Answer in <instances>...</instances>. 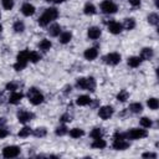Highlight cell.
<instances>
[{
	"label": "cell",
	"mask_w": 159,
	"mask_h": 159,
	"mask_svg": "<svg viewBox=\"0 0 159 159\" xmlns=\"http://www.w3.org/2000/svg\"><path fill=\"white\" fill-rule=\"evenodd\" d=\"M20 154V148L17 145H9L2 149L4 158H15Z\"/></svg>",
	"instance_id": "52a82bcc"
},
{
	"label": "cell",
	"mask_w": 159,
	"mask_h": 159,
	"mask_svg": "<svg viewBox=\"0 0 159 159\" xmlns=\"http://www.w3.org/2000/svg\"><path fill=\"white\" fill-rule=\"evenodd\" d=\"M122 30H123L122 24H119V22H117V21H111V22L108 24V31H109L111 34H113V35L120 34Z\"/></svg>",
	"instance_id": "8fae6325"
},
{
	"label": "cell",
	"mask_w": 159,
	"mask_h": 159,
	"mask_svg": "<svg viewBox=\"0 0 159 159\" xmlns=\"http://www.w3.org/2000/svg\"><path fill=\"white\" fill-rule=\"evenodd\" d=\"M25 67H26V65H22V63H19V62H16V63L14 65V68H15L16 71H22Z\"/></svg>",
	"instance_id": "60d3db41"
},
{
	"label": "cell",
	"mask_w": 159,
	"mask_h": 159,
	"mask_svg": "<svg viewBox=\"0 0 159 159\" xmlns=\"http://www.w3.org/2000/svg\"><path fill=\"white\" fill-rule=\"evenodd\" d=\"M147 135H148L147 130H145V129H139V128H132V129H129V130L125 133V137H127L128 139H133V140L145 138Z\"/></svg>",
	"instance_id": "277c9868"
},
{
	"label": "cell",
	"mask_w": 159,
	"mask_h": 159,
	"mask_svg": "<svg viewBox=\"0 0 159 159\" xmlns=\"http://www.w3.org/2000/svg\"><path fill=\"white\" fill-rule=\"evenodd\" d=\"M55 133H56V135H65V134L67 133V127H66L65 124H62V125H58V127L56 128Z\"/></svg>",
	"instance_id": "d590c367"
},
{
	"label": "cell",
	"mask_w": 159,
	"mask_h": 159,
	"mask_svg": "<svg viewBox=\"0 0 159 159\" xmlns=\"http://www.w3.org/2000/svg\"><path fill=\"white\" fill-rule=\"evenodd\" d=\"M7 134H9V132H7L6 129H4V128H0V139L5 138Z\"/></svg>",
	"instance_id": "7bdbcfd3"
},
{
	"label": "cell",
	"mask_w": 159,
	"mask_h": 159,
	"mask_svg": "<svg viewBox=\"0 0 159 159\" xmlns=\"http://www.w3.org/2000/svg\"><path fill=\"white\" fill-rule=\"evenodd\" d=\"M91 102H92V99L89 98V96H86V94H82L76 99V103L78 106H88V104H91Z\"/></svg>",
	"instance_id": "ffe728a7"
},
{
	"label": "cell",
	"mask_w": 159,
	"mask_h": 159,
	"mask_svg": "<svg viewBox=\"0 0 159 159\" xmlns=\"http://www.w3.org/2000/svg\"><path fill=\"white\" fill-rule=\"evenodd\" d=\"M128 1H129V4H130L132 6H134V7H137V6L140 5V0H128Z\"/></svg>",
	"instance_id": "ee69618b"
},
{
	"label": "cell",
	"mask_w": 159,
	"mask_h": 159,
	"mask_svg": "<svg viewBox=\"0 0 159 159\" xmlns=\"http://www.w3.org/2000/svg\"><path fill=\"white\" fill-rule=\"evenodd\" d=\"M71 91H72V87H71V86H65V88H63V93H65V94L70 93Z\"/></svg>",
	"instance_id": "f6af8a7d"
},
{
	"label": "cell",
	"mask_w": 159,
	"mask_h": 159,
	"mask_svg": "<svg viewBox=\"0 0 159 159\" xmlns=\"http://www.w3.org/2000/svg\"><path fill=\"white\" fill-rule=\"evenodd\" d=\"M129 111H130L132 113H140V112L143 111V106H142L139 102H134V103H132V104L129 106Z\"/></svg>",
	"instance_id": "484cf974"
},
{
	"label": "cell",
	"mask_w": 159,
	"mask_h": 159,
	"mask_svg": "<svg viewBox=\"0 0 159 159\" xmlns=\"http://www.w3.org/2000/svg\"><path fill=\"white\" fill-rule=\"evenodd\" d=\"M60 120L63 122V123H68V122L72 120V116H70L68 113H65V114H62V116L60 117Z\"/></svg>",
	"instance_id": "f35d334b"
},
{
	"label": "cell",
	"mask_w": 159,
	"mask_h": 159,
	"mask_svg": "<svg viewBox=\"0 0 159 159\" xmlns=\"http://www.w3.org/2000/svg\"><path fill=\"white\" fill-rule=\"evenodd\" d=\"M89 135H91L93 139H96V138H102V129H101V128H93Z\"/></svg>",
	"instance_id": "8d00e7d4"
},
{
	"label": "cell",
	"mask_w": 159,
	"mask_h": 159,
	"mask_svg": "<svg viewBox=\"0 0 159 159\" xmlns=\"http://www.w3.org/2000/svg\"><path fill=\"white\" fill-rule=\"evenodd\" d=\"M83 134H84V132H83L82 129H80V128H73V129L70 130V135H71L72 138H80V137H82Z\"/></svg>",
	"instance_id": "e575fe53"
},
{
	"label": "cell",
	"mask_w": 159,
	"mask_h": 159,
	"mask_svg": "<svg viewBox=\"0 0 159 159\" xmlns=\"http://www.w3.org/2000/svg\"><path fill=\"white\" fill-rule=\"evenodd\" d=\"M83 12H84L86 15H94V14H96V7H94V5L91 4V2H87V4L84 5V7H83Z\"/></svg>",
	"instance_id": "d4e9b609"
},
{
	"label": "cell",
	"mask_w": 159,
	"mask_h": 159,
	"mask_svg": "<svg viewBox=\"0 0 159 159\" xmlns=\"http://www.w3.org/2000/svg\"><path fill=\"white\" fill-rule=\"evenodd\" d=\"M127 138H114L113 140V148L116 150H125L129 148V142L125 140Z\"/></svg>",
	"instance_id": "ba28073f"
},
{
	"label": "cell",
	"mask_w": 159,
	"mask_h": 159,
	"mask_svg": "<svg viewBox=\"0 0 159 159\" xmlns=\"http://www.w3.org/2000/svg\"><path fill=\"white\" fill-rule=\"evenodd\" d=\"M21 12H22L25 16H32V15L35 14V6L31 5L30 2H26V4L22 5V7H21Z\"/></svg>",
	"instance_id": "9a60e30c"
},
{
	"label": "cell",
	"mask_w": 159,
	"mask_h": 159,
	"mask_svg": "<svg viewBox=\"0 0 159 159\" xmlns=\"http://www.w3.org/2000/svg\"><path fill=\"white\" fill-rule=\"evenodd\" d=\"M98 116H99L102 119H109V118L113 116V108H112L111 106H103V107L99 108Z\"/></svg>",
	"instance_id": "30bf717a"
},
{
	"label": "cell",
	"mask_w": 159,
	"mask_h": 159,
	"mask_svg": "<svg viewBox=\"0 0 159 159\" xmlns=\"http://www.w3.org/2000/svg\"><path fill=\"white\" fill-rule=\"evenodd\" d=\"M51 46H52V43H51V41L50 40H47V39H43V40H41V42L39 43V47H40V50H42V51H48L50 48H51Z\"/></svg>",
	"instance_id": "cb8c5ba5"
},
{
	"label": "cell",
	"mask_w": 159,
	"mask_h": 159,
	"mask_svg": "<svg viewBox=\"0 0 159 159\" xmlns=\"http://www.w3.org/2000/svg\"><path fill=\"white\" fill-rule=\"evenodd\" d=\"M1 4L5 10H11L14 7V0H1Z\"/></svg>",
	"instance_id": "74e56055"
},
{
	"label": "cell",
	"mask_w": 159,
	"mask_h": 159,
	"mask_svg": "<svg viewBox=\"0 0 159 159\" xmlns=\"http://www.w3.org/2000/svg\"><path fill=\"white\" fill-rule=\"evenodd\" d=\"M60 42L61 43H68L70 41H71V39H72V34L70 32V31H65V32H61L60 35Z\"/></svg>",
	"instance_id": "603a6c76"
},
{
	"label": "cell",
	"mask_w": 159,
	"mask_h": 159,
	"mask_svg": "<svg viewBox=\"0 0 159 159\" xmlns=\"http://www.w3.org/2000/svg\"><path fill=\"white\" fill-rule=\"evenodd\" d=\"M148 22L150 24V25H158V22H159V16H158V14H155V12H152V14H149L148 15Z\"/></svg>",
	"instance_id": "83f0119b"
},
{
	"label": "cell",
	"mask_w": 159,
	"mask_h": 159,
	"mask_svg": "<svg viewBox=\"0 0 159 159\" xmlns=\"http://www.w3.org/2000/svg\"><path fill=\"white\" fill-rule=\"evenodd\" d=\"M143 158H157V154L155 153H150V152H147V153H143L142 154Z\"/></svg>",
	"instance_id": "b9f144b4"
},
{
	"label": "cell",
	"mask_w": 159,
	"mask_h": 159,
	"mask_svg": "<svg viewBox=\"0 0 159 159\" xmlns=\"http://www.w3.org/2000/svg\"><path fill=\"white\" fill-rule=\"evenodd\" d=\"M128 97H129V93H128L125 89H120L119 93L117 94V99H118L119 102H125V101L128 99Z\"/></svg>",
	"instance_id": "4dcf8cb0"
},
{
	"label": "cell",
	"mask_w": 159,
	"mask_h": 159,
	"mask_svg": "<svg viewBox=\"0 0 159 159\" xmlns=\"http://www.w3.org/2000/svg\"><path fill=\"white\" fill-rule=\"evenodd\" d=\"M6 89H7V91H11V92L16 91V89H17V83H16V82H9V83L6 84Z\"/></svg>",
	"instance_id": "ab89813d"
},
{
	"label": "cell",
	"mask_w": 159,
	"mask_h": 159,
	"mask_svg": "<svg viewBox=\"0 0 159 159\" xmlns=\"http://www.w3.org/2000/svg\"><path fill=\"white\" fill-rule=\"evenodd\" d=\"M52 1H53L55 4H62V2L65 1V0H52Z\"/></svg>",
	"instance_id": "7dc6e473"
},
{
	"label": "cell",
	"mask_w": 159,
	"mask_h": 159,
	"mask_svg": "<svg viewBox=\"0 0 159 159\" xmlns=\"http://www.w3.org/2000/svg\"><path fill=\"white\" fill-rule=\"evenodd\" d=\"M45 1H51V0H45Z\"/></svg>",
	"instance_id": "681fc988"
},
{
	"label": "cell",
	"mask_w": 159,
	"mask_h": 159,
	"mask_svg": "<svg viewBox=\"0 0 159 159\" xmlns=\"http://www.w3.org/2000/svg\"><path fill=\"white\" fill-rule=\"evenodd\" d=\"M154 56V51H153V48H150V47H144L142 51H140V58L142 60H152V57Z\"/></svg>",
	"instance_id": "2e32d148"
},
{
	"label": "cell",
	"mask_w": 159,
	"mask_h": 159,
	"mask_svg": "<svg viewBox=\"0 0 159 159\" xmlns=\"http://www.w3.org/2000/svg\"><path fill=\"white\" fill-rule=\"evenodd\" d=\"M22 97H24L22 93L14 91V92L10 94V97H9V102H10L11 104H17V103H20V101L22 99Z\"/></svg>",
	"instance_id": "e0dca14e"
},
{
	"label": "cell",
	"mask_w": 159,
	"mask_h": 159,
	"mask_svg": "<svg viewBox=\"0 0 159 159\" xmlns=\"http://www.w3.org/2000/svg\"><path fill=\"white\" fill-rule=\"evenodd\" d=\"M1 29H2V27H1V25H0V32H1Z\"/></svg>",
	"instance_id": "c3c4849f"
},
{
	"label": "cell",
	"mask_w": 159,
	"mask_h": 159,
	"mask_svg": "<svg viewBox=\"0 0 159 159\" xmlns=\"http://www.w3.org/2000/svg\"><path fill=\"white\" fill-rule=\"evenodd\" d=\"M106 145H107V143L102 138H96L92 142V148H94V149H103V148H106Z\"/></svg>",
	"instance_id": "7402d4cb"
},
{
	"label": "cell",
	"mask_w": 159,
	"mask_h": 159,
	"mask_svg": "<svg viewBox=\"0 0 159 159\" xmlns=\"http://www.w3.org/2000/svg\"><path fill=\"white\" fill-rule=\"evenodd\" d=\"M101 34H102V31H101V29L97 27V26H91V27L87 30V35H88V37H89L91 40H97V39H99Z\"/></svg>",
	"instance_id": "7c38bea8"
},
{
	"label": "cell",
	"mask_w": 159,
	"mask_h": 159,
	"mask_svg": "<svg viewBox=\"0 0 159 159\" xmlns=\"http://www.w3.org/2000/svg\"><path fill=\"white\" fill-rule=\"evenodd\" d=\"M76 86L80 89H86V91L93 92L96 88V81L93 77H81V78H77Z\"/></svg>",
	"instance_id": "7a4b0ae2"
},
{
	"label": "cell",
	"mask_w": 159,
	"mask_h": 159,
	"mask_svg": "<svg viewBox=\"0 0 159 159\" xmlns=\"http://www.w3.org/2000/svg\"><path fill=\"white\" fill-rule=\"evenodd\" d=\"M120 55L118 52H111V53H107L104 57H103V61L107 63V65H111V66H116L120 62Z\"/></svg>",
	"instance_id": "8992f818"
},
{
	"label": "cell",
	"mask_w": 159,
	"mask_h": 159,
	"mask_svg": "<svg viewBox=\"0 0 159 159\" xmlns=\"http://www.w3.org/2000/svg\"><path fill=\"white\" fill-rule=\"evenodd\" d=\"M29 55H30V51L29 50H22L17 53V57H16V62L19 63H22V65H27L29 62Z\"/></svg>",
	"instance_id": "4fadbf2b"
},
{
	"label": "cell",
	"mask_w": 159,
	"mask_h": 159,
	"mask_svg": "<svg viewBox=\"0 0 159 159\" xmlns=\"http://www.w3.org/2000/svg\"><path fill=\"white\" fill-rule=\"evenodd\" d=\"M40 60H41V55H40L39 52H36V51H31V52H30V55H29V61L36 63V62H39Z\"/></svg>",
	"instance_id": "f546056e"
},
{
	"label": "cell",
	"mask_w": 159,
	"mask_h": 159,
	"mask_svg": "<svg viewBox=\"0 0 159 159\" xmlns=\"http://www.w3.org/2000/svg\"><path fill=\"white\" fill-rule=\"evenodd\" d=\"M27 98H29V101H30L32 104H35V106L41 104V103L43 102V94H42L37 88H35V87H32V88L29 89V92H27Z\"/></svg>",
	"instance_id": "3957f363"
},
{
	"label": "cell",
	"mask_w": 159,
	"mask_h": 159,
	"mask_svg": "<svg viewBox=\"0 0 159 159\" xmlns=\"http://www.w3.org/2000/svg\"><path fill=\"white\" fill-rule=\"evenodd\" d=\"M101 10L104 14H114V12H117L118 7L112 0H104L101 4Z\"/></svg>",
	"instance_id": "5b68a950"
},
{
	"label": "cell",
	"mask_w": 159,
	"mask_h": 159,
	"mask_svg": "<svg viewBox=\"0 0 159 159\" xmlns=\"http://www.w3.org/2000/svg\"><path fill=\"white\" fill-rule=\"evenodd\" d=\"M34 118V113H31V112H29V111H19L17 112V119H19V122L20 123H27V122H30L31 119Z\"/></svg>",
	"instance_id": "9c48e42d"
},
{
	"label": "cell",
	"mask_w": 159,
	"mask_h": 159,
	"mask_svg": "<svg viewBox=\"0 0 159 159\" xmlns=\"http://www.w3.org/2000/svg\"><path fill=\"white\" fill-rule=\"evenodd\" d=\"M139 123H140V125H142L143 128H150L152 124H153L152 119H149L148 117H142L140 120H139Z\"/></svg>",
	"instance_id": "836d02e7"
},
{
	"label": "cell",
	"mask_w": 159,
	"mask_h": 159,
	"mask_svg": "<svg viewBox=\"0 0 159 159\" xmlns=\"http://www.w3.org/2000/svg\"><path fill=\"white\" fill-rule=\"evenodd\" d=\"M0 15H1V14H0Z\"/></svg>",
	"instance_id": "f907efd6"
},
{
	"label": "cell",
	"mask_w": 159,
	"mask_h": 159,
	"mask_svg": "<svg viewBox=\"0 0 159 159\" xmlns=\"http://www.w3.org/2000/svg\"><path fill=\"white\" fill-rule=\"evenodd\" d=\"M147 104H148V107H149L150 109L155 111V109H158V107H159V101H158L157 98L152 97V98H149V99L147 101Z\"/></svg>",
	"instance_id": "4316f807"
},
{
	"label": "cell",
	"mask_w": 159,
	"mask_h": 159,
	"mask_svg": "<svg viewBox=\"0 0 159 159\" xmlns=\"http://www.w3.org/2000/svg\"><path fill=\"white\" fill-rule=\"evenodd\" d=\"M34 135L35 137H40V138H42V137H45L46 135V133H47V130H46V128H43V127H39V128H36V129H34Z\"/></svg>",
	"instance_id": "d6a6232c"
},
{
	"label": "cell",
	"mask_w": 159,
	"mask_h": 159,
	"mask_svg": "<svg viewBox=\"0 0 159 159\" xmlns=\"http://www.w3.org/2000/svg\"><path fill=\"white\" fill-rule=\"evenodd\" d=\"M125 30H133L134 27H135V20L133 19V17H127V19H124V22H123V25H122Z\"/></svg>",
	"instance_id": "44dd1931"
},
{
	"label": "cell",
	"mask_w": 159,
	"mask_h": 159,
	"mask_svg": "<svg viewBox=\"0 0 159 159\" xmlns=\"http://www.w3.org/2000/svg\"><path fill=\"white\" fill-rule=\"evenodd\" d=\"M57 16H58V10H57L56 7H48V9H46L45 12L39 17L37 22H39L40 26H47L51 21L56 20Z\"/></svg>",
	"instance_id": "6da1fadb"
},
{
	"label": "cell",
	"mask_w": 159,
	"mask_h": 159,
	"mask_svg": "<svg viewBox=\"0 0 159 159\" xmlns=\"http://www.w3.org/2000/svg\"><path fill=\"white\" fill-rule=\"evenodd\" d=\"M83 56H84L86 60H88V61H93V60L97 58V56H98V50H97L96 47H89V48H87V50L84 51Z\"/></svg>",
	"instance_id": "5bb4252c"
},
{
	"label": "cell",
	"mask_w": 159,
	"mask_h": 159,
	"mask_svg": "<svg viewBox=\"0 0 159 159\" xmlns=\"http://www.w3.org/2000/svg\"><path fill=\"white\" fill-rule=\"evenodd\" d=\"M31 133H32V129L30 127H24V128L20 129V132L17 133V135L21 137V138H25V137H29Z\"/></svg>",
	"instance_id": "1f68e13d"
},
{
	"label": "cell",
	"mask_w": 159,
	"mask_h": 159,
	"mask_svg": "<svg viewBox=\"0 0 159 159\" xmlns=\"http://www.w3.org/2000/svg\"><path fill=\"white\" fill-rule=\"evenodd\" d=\"M142 58L139 57V56H132V57H129L128 58V66H130V67H133V68H135V67H139L140 66V63H142Z\"/></svg>",
	"instance_id": "d6986e66"
},
{
	"label": "cell",
	"mask_w": 159,
	"mask_h": 159,
	"mask_svg": "<svg viewBox=\"0 0 159 159\" xmlns=\"http://www.w3.org/2000/svg\"><path fill=\"white\" fill-rule=\"evenodd\" d=\"M12 27H14V31H15V32H17V34H20V32H22V31L25 30V25H24V22H22V21H20V20L15 21Z\"/></svg>",
	"instance_id": "f1b7e54d"
},
{
	"label": "cell",
	"mask_w": 159,
	"mask_h": 159,
	"mask_svg": "<svg viewBox=\"0 0 159 159\" xmlns=\"http://www.w3.org/2000/svg\"><path fill=\"white\" fill-rule=\"evenodd\" d=\"M47 32L50 34V36L56 37V36H58V35L61 34V26H60L58 24H52V25L48 27Z\"/></svg>",
	"instance_id": "ac0fdd59"
},
{
	"label": "cell",
	"mask_w": 159,
	"mask_h": 159,
	"mask_svg": "<svg viewBox=\"0 0 159 159\" xmlns=\"http://www.w3.org/2000/svg\"><path fill=\"white\" fill-rule=\"evenodd\" d=\"M5 123H6V119L2 118V117H0V128H2L5 125Z\"/></svg>",
	"instance_id": "bcb514c9"
}]
</instances>
